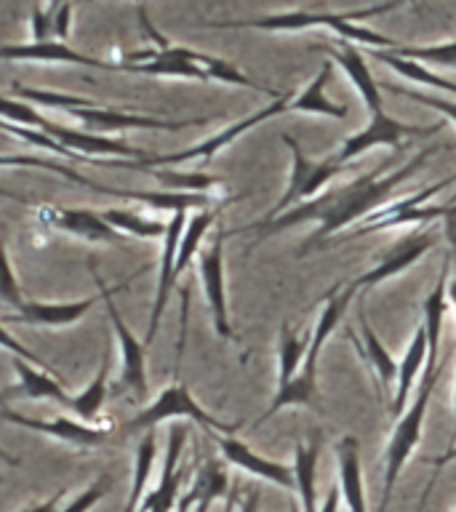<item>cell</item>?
<instances>
[{"mask_svg": "<svg viewBox=\"0 0 456 512\" xmlns=\"http://www.w3.org/2000/svg\"><path fill=\"white\" fill-rule=\"evenodd\" d=\"M0 120L16 123V126L38 128V131H46V134L54 128V120H48L46 115H40V112L35 110V104L3 94H0Z\"/></svg>", "mask_w": 456, "mask_h": 512, "instance_id": "obj_40", "label": "cell"}, {"mask_svg": "<svg viewBox=\"0 0 456 512\" xmlns=\"http://www.w3.org/2000/svg\"><path fill=\"white\" fill-rule=\"evenodd\" d=\"M328 59L334 62V67H342V72L347 75L358 96L366 104L368 115H376V112H384L382 102V88L371 75V67H368L366 56L360 54V48L350 40L336 38V43L331 48H326Z\"/></svg>", "mask_w": 456, "mask_h": 512, "instance_id": "obj_20", "label": "cell"}, {"mask_svg": "<svg viewBox=\"0 0 456 512\" xmlns=\"http://www.w3.org/2000/svg\"><path fill=\"white\" fill-rule=\"evenodd\" d=\"M0 483H3V475H0Z\"/></svg>", "mask_w": 456, "mask_h": 512, "instance_id": "obj_56", "label": "cell"}, {"mask_svg": "<svg viewBox=\"0 0 456 512\" xmlns=\"http://www.w3.org/2000/svg\"><path fill=\"white\" fill-rule=\"evenodd\" d=\"M307 406H318V371L302 366L286 384H283V387H275L270 408L256 419V424H262L264 419H272V416L280 414V411H286V408Z\"/></svg>", "mask_w": 456, "mask_h": 512, "instance_id": "obj_27", "label": "cell"}, {"mask_svg": "<svg viewBox=\"0 0 456 512\" xmlns=\"http://www.w3.org/2000/svg\"><path fill=\"white\" fill-rule=\"evenodd\" d=\"M238 512H259V491H248L246 499L238 502Z\"/></svg>", "mask_w": 456, "mask_h": 512, "instance_id": "obj_49", "label": "cell"}, {"mask_svg": "<svg viewBox=\"0 0 456 512\" xmlns=\"http://www.w3.org/2000/svg\"><path fill=\"white\" fill-rule=\"evenodd\" d=\"M64 3H70V0H48L46 8H43V11H46L48 19H54V14H56V11H59V8L64 6Z\"/></svg>", "mask_w": 456, "mask_h": 512, "instance_id": "obj_50", "label": "cell"}, {"mask_svg": "<svg viewBox=\"0 0 456 512\" xmlns=\"http://www.w3.org/2000/svg\"><path fill=\"white\" fill-rule=\"evenodd\" d=\"M184 224H187V211H176L168 219L166 235H163V251H160V267H158V286H155V302H152L150 310V326H147V336H144V344L150 347V342L155 339L160 328V320H163V312L168 307V296L176 286V254H179V240H182Z\"/></svg>", "mask_w": 456, "mask_h": 512, "instance_id": "obj_17", "label": "cell"}, {"mask_svg": "<svg viewBox=\"0 0 456 512\" xmlns=\"http://www.w3.org/2000/svg\"><path fill=\"white\" fill-rule=\"evenodd\" d=\"M139 27L147 38L155 43L152 48H142V51H131L126 54L123 62H112L115 72H136V75H152V78H182V80H219L224 86L238 88H254L259 94H267L272 99H280V91L270 86L256 83L254 78H248L246 72L235 67L232 62L222 59V56L206 54V51H195L190 46L174 43L168 40L163 32L152 27L150 16L144 8H139Z\"/></svg>", "mask_w": 456, "mask_h": 512, "instance_id": "obj_2", "label": "cell"}, {"mask_svg": "<svg viewBox=\"0 0 456 512\" xmlns=\"http://www.w3.org/2000/svg\"><path fill=\"white\" fill-rule=\"evenodd\" d=\"M168 419H190V422L200 424L203 430L222 432V435H235V430H238V424H224L214 414H208L206 408L192 398L190 387L176 379L160 392L158 398L152 400L150 406H144L131 422L123 424V435L155 430L158 424L168 422Z\"/></svg>", "mask_w": 456, "mask_h": 512, "instance_id": "obj_7", "label": "cell"}, {"mask_svg": "<svg viewBox=\"0 0 456 512\" xmlns=\"http://www.w3.org/2000/svg\"><path fill=\"white\" fill-rule=\"evenodd\" d=\"M155 459H158V438H155V430H147L142 432L139 446H136L134 483H131V496H128L123 512H139L144 496L150 494L147 488H150L152 472H155Z\"/></svg>", "mask_w": 456, "mask_h": 512, "instance_id": "obj_33", "label": "cell"}, {"mask_svg": "<svg viewBox=\"0 0 456 512\" xmlns=\"http://www.w3.org/2000/svg\"><path fill=\"white\" fill-rule=\"evenodd\" d=\"M214 443L222 451L224 462L238 467L240 472H248L259 480H267V483H275V486L286 488V491H296L294 470L286 467L283 462H275V459H267V456L256 454L254 448L243 443L235 435H222V432H208Z\"/></svg>", "mask_w": 456, "mask_h": 512, "instance_id": "obj_15", "label": "cell"}, {"mask_svg": "<svg viewBox=\"0 0 456 512\" xmlns=\"http://www.w3.org/2000/svg\"><path fill=\"white\" fill-rule=\"evenodd\" d=\"M72 8H75V0H70V3H64L59 11L54 14V19H51V35H56V38H67L70 35V27H72Z\"/></svg>", "mask_w": 456, "mask_h": 512, "instance_id": "obj_45", "label": "cell"}, {"mask_svg": "<svg viewBox=\"0 0 456 512\" xmlns=\"http://www.w3.org/2000/svg\"><path fill=\"white\" fill-rule=\"evenodd\" d=\"M307 350H310V331L294 326L280 328L278 339V384L275 387H283V384L291 379V376L304 366V358H307Z\"/></svg>", "mask_w": 456, "mask_h": 512, "instance_id": "obj_35", "label": "cell"}, {"mask_svg": "<svg viewBox=\"0 0 456 512\" xmlns=\"http://www.w3.org/2000/svg\"><path fill=\"white\" fill-rule=\"evenodd\" d=\"M280 142L286 144L288 150H291V174H288V184L286 192L280 195V200L275 206L270 208V214L267 216H278L283 214L286 208H294L304 200H312L315 195L323 192L328 182H334L336 176L342 174V163L336 160V155L323 160H312L304 147L296 142L294 136L283 134L280 136Z\"/></svg>", "mask_w": 456, "mask_h": 512, "instance_id": "obj_8", "label": "cell"}, {"mask_svg": "<svg viewBox=\"0 0 456 512\" xmlns=\"http://www.w3.org/2000/svg\"><path fill=\"white\" fill-rule=\"evenodd\" d=\"M3 403H6V398H3V392H0V406H3Z\"/></svg>", "mask_w": 456, "mask_h": 512, "instance_id": "obj_54", "label": "cell"}, {"mask_svg": "<svg viewBox=\"0 0 456 512\" xmlns=\"http://www.w3.org/2000/svg\"><path fill=\"white\" fill-rule=\"evenodd\" d=\"M371 51V59L376 62L387 64L390 70H395L400 78L411 80L414 86H427V88H435L440 94H448L456 99V83L454 80L443 78L438 75L435 70H430L427 64L422 62H414V59H406V56H398L395 51H382V48H368Z\"/></svg>", "mask_w": 456, "mask_h": 512, "instance_id": "obj_29", "label": "cell"}, {"mask_svg": "<svg viewBox=\"0 0 456 512\" xmlns=\"http://www.w3.org/2000/svg\"><path fill=\"white\" fill-rule=\"evenodd\" d=\"M427 360H430V347H427V328L424 323H419V328L411 336V342L406 347V355L398 363V379H395V392H392V406L390 411L395 416H400L406 411L408 400H411V392L416 387V379L424 374L427 368Z\"/></svg>", "mask_w": 456, "mask_h": 512, "instance_id": "obj_24", "label": "cell"}, {"mask_svg": "<svg viewBox=\"0 0 456 512\" xmlns=\"http://www.w3.org/2000/svg\"><path fill=\"white\" fill-rule=\"evenodd\" d=\"M360 352L366 355L368 366L374 368L376 379H379V387L384 392H392L395 390V379H398V363L392 360L390 350L379 342V336L376 331L371 328V323L366 320L363 310H360Z\"/></svg>", "mask_w": 456, "mask_h": 512, "instance_id": "obj_31", "label": "cell"}, {"mask_svg": "<svg viewBox=\"0 0 456 512\" xmlns=\"http://www.w3.org/2000/svg\"><path fill=\"white\" fill-rule=\"evenodd\" d=\"M216 222V208H203V211H195L192 216H187V224H184L182 240H179V254H176V280L182 275L195 256L200 254V243L206 240L208 230L214 227Z\"/></svg>", "mask_w": 456, "mask_h": 512, "instance_id": "obj_37", "label": "cell"}, {"mask_svg": "<svg viewBox=\"0 0 456 512\" xmlns=\"http://www.w3.org/2000/svg\"><path fill=\"white\" fill-rule=\"evenodd\" d=\"M339 507H342V496H339V486H336L328 491V496L323 499V507L318 512H339Z\"/></svg>", "mask_w": 456, "mask_h": 512, "instance_id": "obj_48", "label": "cell"}, {"mask_svg": "<svg viewBox=\"0 0 456 512\" xmlns=\"http://www.w3.org/2000/svg\"><path fill=\"white\" fill-rule=\"evenodd\" d=\"M291 512H302V510H299V504H296V502L291 504Z\"/></svg>", "mask_w": 456, "mask_h": 512, "instance_id": "obj_53", "label": "cell"}, {"mask_svg": "<svg viewBox=\"0 0 456 512\" xmlns=\"http://www.w3.org/2000/svg\"><path fill=\"white\" fill-rule=\"evenodd\" d=\"M147 174L155 176L166 190L176 192H200V195H219L224 182L219 176H211L206 171H163V168H144Z\"/></svg>", "mask_w": 456, "mask_h": 512, "instance_id": "obj_38", "label": "cell"}, {"mask_svg": "<svg viewBox=\"0 0 456 512\" xmlns=\"http://www.w3.org/2000/svg\"><path fill=\"white\" fill-rule=\"evenodd\" d=\"M331 75H334V62L328 59V62H323V67L315 72V78H312L299 94L291 96L288 112H296V115H320V118L336 120L347 118V104L334 102V99L326 94V86L328 80H331Z\"/></svg>", "mask_w": 456, "mask_h": 512, "instance_id": "obj_25", "label": "cell"}, {"mask_svg": "<svg viewBox=\"0 0 456 512\" xmlns=\"http://www.w3.org/2000/svg\"><path fill=\"white\" fill-rule=\"evenodd\" d=\"M336 472H339V496L347 512H368L366 488H363V470H360L358 438L344 435L336 443Z\"/></svg>", "mask_w": 456, "mask_h": 512, "instance_id": "obj_23", "label": "cell"}, {"mask_svg": "<svg viewBox=\"0 0 456 512\" xmlns=\"http://www.w3.org/2000/svg\"><path fill=\"white\" fill-rule=\"evenodd\" d=\"M96 304V296L88 299H75V302H24L22 310L3 315V323H19V326L32 328H70L83 320L91 307Z\"/></svg>", "mask_w": 456, "mask_h": 512, "instance_id": "obj_21", "label": "cell"}, {"mask_svg": "<svg viewBox=\"0 0 456 512\" xmlns=\"http://www.w3.org/2000/svg\"><path fill=\"white\" fill-rule=\"evenodd\" d=\"M432 246H435V232L427 230V227H419V230H414L411 235H403V238L395 240L392 246L379 251L374 267H368L366 272H360L358 278H352L350 286L355 288V291H366V288L379 286L384 280L398 278L400 272H406L408 267H414Z\"/></svg>", "mask_w": 456, "mask_h": 512, "instance_id": "obj_13", "label": "cell"}, {"mask_svg": "<svg viewBox=\"0 0 456 512\" xmlns=\"http://www.w3.org/2000/svg\"><path fill=\"white\" fill-rule=\"evenodd\" d=\"M406 0H384L379 6L355 8V11H283V14L254 16V19H227V22H203L206 30H262V32H304V30H328L336 38L350 43H366L368 48L392 51L400 46V40L387 38L382 32L363 27V19H374L379 14L395 11Z\"/></svg>", "mask_w": 456, "mask_h": 512, "instance_id": "obj_3", "label": "cell"}, {"mask_svg": "<svg viewBox=\"0 0 456 512\" xmlns=\"http://www.w3.org/2000/svg\"><path fill=\"white\" fill-rule=\"evenodd\" d=\"M355 294H358V291L350 286V280H347V283H336V286L328 291L326 299H323V307H320L318 312V320H315V328L310 331V350H307V358H304V368L318 371L320 352L326 347L328 336L339 328L344 312H347L350 302L355 299Z\"/></svg>", "mask_w": 456, "mask_h": 512, "instance_id": "obj_22", "label": "cell"}, {"mask_svg": "<svg viewBox=\"0 0 456 512\" xmlns=\"http://www.w3.org/2000/svg\"><path fill=\"white\" fill-rule=\"evenodd\" d=\"M72 120H78L80 126L94 134H115V131H136V128H150V131H179V128L206 126L208 118H190V120H166L155 115H139V112L120 110L112 104H96L86 99L78 107L64 110Z\"/></svg>", "mask_w": 456, "mask_h": 512, "instance_id": "obj_11", "label": "cell"}, {"mask_svg": "<svg viewBox=\"0 0 456 512\" xmlns=\"http://www.w3.org/2000/svg\"><path fill=\"white\" fill-rule=\"evenodd\" d=\"M59 502H62V494H54L51 499H46V502H38V504H30V507H24L22 512H56L59 510Z\"/></svg>", "mask_w": 456, "mask_h": 512, "instance_id": "obj_47", "label": "cell"}, {"mask_svg": "<svg viewBox=\"0 0 456 512\" xmlns=\"http://www.w3.org/2000/svg\"><path fill=\"white\" fill-rule=\"evenodd\" d=\"M0 462H6V464H11V467H16V464H19V459H16L14 454H8L6 448H0Z\"/></svg>", "mask_w": 456, "mask_h": 512, "instance_id": "obj_51", "label": "cell"}, {"mask_svg": "<svg viewBox=\"0 0 456 512\" xmlns=\"http://www.w3.org/2000/svg\"><path fill=\"white\" fill-rule=\"evenodd\" d=\"M224 238L227 232H219L211 243L198 254V278L206 294L211 323L219 339L232 342L235 331L230 323V304H227V275H224Z\"/></svg>", "mask_w": 456, "mask_h": 512, "instance_id": "obj_12", "label": "cell"}, {"mask_svg": "<svg viewBox=\"0 0 456 512\" xmlns=\"http://www.w3.org/2000/svg\"><path fill=\"white\" fill-rule=\"evenodd\" d=\"M88 270L94 275L96 280V288H99V296L104 299V307H107V318L112 323V331L118 336V347H120V384L126 387L134 400H144L147 395V344L142 339H136L134 331L126 326V320L120 315L118 304H115V291L118 288H110L104 286L102 275L96 270V262L94 259H88Z\"/></svg>", "mask_w": 456, "mask_h": 512, "instance_id": "obj_9", "label": "cell"}, {"mask_svg": "<svg viewBox=\"0 0 456 512\" xmlns=\"http://www.w3.org/2000/svg\"><path fill=\"white\" fill-rule=\"evenodd\" d=\"M456 176H446L440 182L430 184V187H422L416 190L414 195H403L398 200H387L379 208H374L366 219H360L355 227L347 230L344 238H360V235H368V232H384L395 230V227H416V224L427 222H443L456 206L446 203V206H427V200L435 195V192L446 190L448 184H454Z\"/></svg>", "mask_w": 456, "mask_h": 512, "instance_id": "obj_6", "label": "cell"}, {"mask_svg": "<svg viewBox=\"0 0 456 512\" xmlns=\"http://www.w3.org/2000/svg\"><path fill=\"white\" fill-rule=\"evenodd\" d=\"M40 222L48 224L51 230H59L64 235L83 240V243H107L115 246L123 240L120 232H115L104 222L99 211L94 208H59V206H38Z\"/></svg>", "mask_w": 456, "mask_h": 512, "instance_id": "obj_16", "label": "cell"}, {"mask_svg": "<svg viewBox=\"0 0 456 512\" xmlns=\"http://www.w3.org/2000/svg\"><path fill=\"white\" fill-rule=\"evenodd\" d=\"M0 347L11 352V355H16V358L27 360V363H32V366L43 368V371H51V366H48L46 360L40 358L38 352L27 350V347H24V344L19 342V339H16L14 334H8L6 326H3V320H0ZM51 374H54V371H51Z\"/></svg>", "mask_w": 456, "mask_h": 512, "instance_id": "obj_44", "label": "cell"}, {"mask_svg": "<svg viewBox=\"0 0 456 512\" xmlns=\"http://www.w3.org/2000/svg\"><path fill=\"white\" fill-rule=\"evenodd\" d=\"M454 435H456V376H454Z\"/></svg>", "mask_w": 456, "mask_h": 512, "instance_id": "obj_52", "label": "cell"}, {"mask_svg": "<svg viewBox=\"0 0 456 512\" xmlns=\"http://www.w3.org/2000/svg\"><path fill=\"white\" fill-rule=\"evenodd\" d=\"M187 443V427H171L168 432V451L166 462H163V472H160L158 483L150 494L144 496L139 512H171L174 510L179 491H182V451Z\"/></svg>", "mask_w": 456, "mask_h": 512, "instance_id": "obj_19", "label": "cell"}, {"mask_svg": "<svg viewBox=\"0 0 456 512\" xmlns=\"http://www.w3.org/2000/svg\"><path fill=\"white\" fill-rule=\"evenodd\" d=\"M291 96L294 94H283L280 99L270 104V107H262V110L251 112L246 118L235 120L230 126L219 128L216 134H211L203 142L192 144L187 150L182 152H168V155H150V158L144 160H112V166H126L134 168V171H144V168H166V166H179V163H192V160H198V163H208V160H214L216 155L222 150H227L232 142H238L240 136L248 134L251 128H256L259 123H267V120L278 118L283 112H288V102H291Z\"/></svg>", "mask_w": 456, "mask_h": 512, "instance_id": "obj_5", "label": "cell"}, {"mask_svg": "<svg viewBox=\"0 0 456 512\" xmlns=\"http://www.w3.org/2000/svg\"><path fill=\"white\" fill-rule=\"evenodd\" d=\"M392 94H400L411 99V102H419L424 107H432V110H438L448 123H454L456 126V99L454 96H443V94H424V91H414V88H403V86H390Z\"/></svg>", "mask_w": 456, "mask_h": 512, "instance_id": "obj_42", "label": "cell"}, {"mask_svg": "<svg viewBox=\"0 0 456 512\" xmlns=\"http://www.w3.org/2000/svg\"><path fill=\"white\" fill-rule=\"evenodd\" d=\"M451 206H456V190H454V200H451Z\"/></svg>", "mask_w": 456, "mask_h": 512, "instance_id": "obj_55", "label": "cell"}, {"mask_svg": "<svg viewBox=\"0 0 456 512\" xmlns=\"http://www.w3.org/2000/svg\"><path fill=\"white\" fill-rule=\"evenodd\" d=\"M0 168H40V171H51V174L62 176L67 182L80 184L86 190L102 192V195H112V198L123 200V190H115V187H107V184L91 182L86 176L75 171V168L64 166V163H54V160H43V158H32V155H0Z\"/></svg>", "mask_w": 456, "mask_h": 512, "instance_id": "obj_34", "label": "cell"}, {"mask_svg": "<svg viewBox=\"0 0 456 512\" xmlns=\"http://www.w3.org/2000/svg\"><path fill=\"white\" fill-rule=\"evenodd\" d=\"M392 51L398 56H406V59H414V62L427 64V67H435V70H456V40L427 43V46H408V43H400V46H395Z\"/></svg>", "mask_w": 456, "mask_h": 512, "instance_id": "obj_39", "label": "cell"}, {"mask_svg": "<svg viewBox=\"0 0 456 512\" xmlns=\"http://www.w3.org/2000/svg\"><path fill=\"white\" fill-rule=\"evenodd\" d=\"M440 147H424L422 152H416L414 158L408 160L406 166L395 168V171H387L392 166L390 160H384L382 166L376 168L374 174L358 176L352 182L342 184V187H334V190H326L315 195L312 200H304L299 206L286 208L283 214L278 216H264L259 222L248 224L246 232H259L256 235V243H264L272 235H280L288 227H296V224L315 222V232L310 238L304 240V246L299 248V254H307L312 248H320L331 235H336L339 230H350L360 219H366L374 208H379L382 203L390 200V195L398 190L400 184L408 182L411 176L419 171V168L427 163V160L438 152Z\"/></svg>", "mask_w": 456, "mask_h": 512, "instance_id": "obj_1", "label": "cell"}, {"mask_svg": "<svg viewBox=\"0 0 456 512\" xmlns=\"http://www.w3.org/2000/svg\"><path fill=\"white\" fill-rule=\"evenodd\" d=\"M0 419L30 432H40L46 438L59 440V443H67V446L75 448H99L102 443H107L112 432V427H104V424H86L80 422V419H67V416L35 419V416L16 414V411H6V408H0Z\"/></svg>", "mask_w": 456, "mask_h": 512, "instance_id": "obj_14", "label": "cell"}, {"mask_svg": "<svg viewBox=\"0 0 456 512\" xmlns=\"http://www.w3.org/2000/svg\"><path fill=\"white\" fill-rule=\"evenodd\" d=\"M230 494V480H227V470L222 467V462L216 459H208L203 467L198 470L195 480H192L190 491L182 496L179 502V512H208V507L216 502V499H224Z\"/></svg>", "mask_w": 456, "mask_h": 512, "instance_id": "obj_26", "label": "cell"}, {"mask_svg": "<svg viewBox=\"0 0 456 512\" xmlns=\"http://www.w3.org/2000/svg\"><path fill=\"white\" fill-rule=\"evenodd\" d=\"M443 128V123H424V126H416V123H406V120H398L387 115V112H376L368 118V123L363 128H358L355 134H350L339 144V150L334 152L339 163H350V160L366 155L368 150L374 147H392V150H400L408 139H427V136H435Z\"/></svg>", "mask_w": 456, "mask_h": 512, "instance_id": "obj_10", "label": "cell"}, {"mask_svg": "<svg viewBox=\"0 0 456 512\" xmlns=\"http://www.w3.org/2000/svg\"><path fill=\"white\" fill-rule=\"evenodd\" d=\"M454 459H456V446L448 448L446 454L438 456V459H430V464H432V480H430V483H427V491H424L422 502H419V510H416V512H424V504H427V499H430V488H432V483H435V478H438V472L443 470L446 464L454 462Z\"/></svg>", "mask_w": 456, "mask_h": 512, "instance_id": "obj_46", "label": "cell"}, {"mask_svg": "<svg viewBox=\"0 0 456 512\" xmlns=\"http://www.w3.org/2000/svg\"><path fill=\"white\" fill-rule=\"evenodd\" d=\"M107 403V363L99 366L96 376L88 382L86 390H80L78 395H72L67 408L75 419L86 424H102V411Z\"/></svg>", "mask_w": 456, "mask_h": 512, "instance_id": "obj_36", "label": "cell"}, {"mask_svg": "<svg viewBox=\"0 0 456 512\" xmlns=\"http://www.w3.org/2000/svg\"><path fill=\"white\" fill-rule=\"evenodd\" d=\"M110 486H112V480L107 478V475H99V478H96L86 491H80V494L75 496L67 507H62V510H56V512H91V507H96V504L102 502L104 496L110 494Z\"/></svg>", "mask_w": 456, "mask_h": 512, "instance_id": "obj_43", "label": "cell"}, {"mask_svg": "<svg viewBox=\"0 0 456 512\" xmlns=\"http://www.w3.org/2000/svg\"><path fill=\"white\" fill-rule=\"evenodd\" d=\"M0 62H32V64H72V67H94L112 70V62L75 51L62 40H32V43H6L0 46Z\"/></svg>", "mask_w": 456, "mask_h": 512, "instance_id": "obj_18", "label": "cell"}, {"mask_svg": "<svg viewBox=\"0 0 456 512\" xmlns=\"http://www.w3.org/2000/svg\"><path fill=\"white\" fill-rule=\"evenodd\" d=\"M448 360H427V368H424L422 382L416 384L419 390L411 400H408L406 411L398 416V424L395 430L390 432V440H387V448H384V483H382V502H379V510L387 512L392 499V491H395V483H398L400 472L406 467V462L411 459V454L419 446L424 432V416H427V408H430V398L435 384L440 382V374L446 371Z\"/></svg>", "mask_w": 456, "mask_h": 512, "instance_id": "obj_4", "label": "cell"}, {"mask_svg": "<svg viewBox=\"0 0 456 512\" xmlns=\"http://www.w3.org/2000/svg\"><path fill=\"white\" fill-rule=\"evenodd\" d=\"M99 216H102L104 222L110 224L115 232H120V235H131V238L139 240H163L168 227V222L150 219V216H144L142 211H136V208H102Z\"/></svg>", "mask_w": 456, "mask_h": 512, "instance_id": "obj_32", "label": "cell"}, {"mask_svg": "<svg viewBox=\"0 0 456 512\" xmlns=\"http://www.w3.org/2000/svg\"><path fill=\"white\" fill-rule=\"evenodd\" d=\"M320 443H296L294 446V480L299 494V510L318 512V494H315V472H318Z\"/></svg>", "mask_w": 456, "mask_h": 512, "instance_id": "obj_30", "label": "cell"}, {"mask_svg": "<svg viewBox=\"0 0 456 512\" xmlns=\"http://www.w3.org/2000/svg\"><path fill=\"white\" fill-rule=\"evenodd\" d=\"M83 3H86V0H83Z\"/></svg>", "mask_w": 456, "mask_h": 512, "instance_id": "obj_57", "label": "cell"}, {"mask_svg": "<svg viewBox=\"0 0 456 512\" xmlns=\"http://www.w3.org/2000/svg\"><path fill=\"white\" fill-rule=\"evenodd\" d=\"M0 302L11 307V312L22 310L24 302H27L22 296V288H19V280L14 275V267L8 262V251L3 238H0Z\"/></svg>", "mask_w": 456, "mask_h": 512, "instance_id": "obj_41", "label": "cell"}, {"mask_svg": "<svg viewBox=\"0 0 456 512\" xmlns=\"http://www.w3.org/2000/svg\"><path fill=\"white\" fill-rule=\"evenodd\" d=\"M14 374H16V387L14 395H22V398L30 400H56L67 408L70 403V392L64 390V382H59L51 371H43V368L32 366L27 360L16 358L14 360Z\"/></svg>", "mask_w": 456, "mask_h": 512, "instance_id": "obj_28", "label": "cell"}]
</instances>
